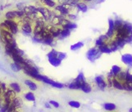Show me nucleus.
Here are the masks:
<instances>
[{"instance_id":"nucleus-1","label":"nucleus","mask_w":132,"mask_h":112,"mask_svg":"<svg viewBox=\"0 0 132 112\" xmlns=\"http://www.w3.org/2000/svg\"><path fill=\"white\" fill-rule=\"evenodd\" d=\"M35 80L37 81H39V82H43L46 84H49L51 86H52L54 88H63L64 87V84H61V83H58V82H55V81L51 79L50 78L47 77V76L45 75H43V74H36L34 76V78Z\"/></svg>"},{"instance_id":"nucleus-2","label":"nucleus","mask_w":132,"mask_h":112,"mask_svg":"<svg viewBox=\"0 0 132 112\" xmlns=\"http://www.w3.org/2000/svg\"><path fill=\"white\" fill-rule=\"evenodd\" d=\"M4 22L7 25V29L12 34H16L19 32V29H20L19 21H13V20H6L5 19Z\"/></svg>"},{"instance_id":"nucleus-3","label":"nucleus","mask_w":132,"mask_h":112,"mask_svg":"<svg viewBox=\"0 0 132 112\" xmlns=\"http://www.w3.org/2000/svg\"><path fill=\"white\" fill-rule=\"evenodd\" d=\"M101 53L100 52V50L98 48H91L90 49H89L87 53V58L91 62H94L95 60H97L98 58H100V57L101 56Z\"/></svg>"},{"instance_id":"nucleus-4","label":"nucleus","mask_w":132,"mask_h":112,"mask_svg":"<svg viewBox=\"0 0 132 112\" xmlns=\"http://www.w3.org/2000/svg\"><path fill=\"white\" fill-rule=\"evenodd\" d=\"M34 23H22L20 25V29L21 30L22 33L29 36V35H31L34 32Z\"/></svg>"},{"instance_id":"nucleus-5","label":"nucleus","mask_w":132,"mask_h":112,"mask_svg":"<svg viewBox=\"0 0 132 112\" xmlns=\"http://www.w3.org/2000/svg\"><path fill=\"white\" fill-rule=\"evenodd\" d=\"M47 59H48V62L49 63L52 65V66L54 67H58L60 66V65H61V62L62 61H60L57 57H55V56H54L52 53L49 52L47 55Z\"/></svg>"},{"instance_id":"nucleus-6","label":"nucleus","mask_w":132,"mask_h":112,"mask_svg":"<svg viewBox=\"0 0 132 112\" xmlns=\"http://www.w3.org/2000/svg\"><path fill=\"white\" fill-rule=\"evenodd\" d=\"M95 82L97 84L98 88L101 90V91H104V89L108 87L107 86V82L104 79V78L102 75H98L95 78Z\"/></svg>"},{"instance_id":"nucleus-7","label":"nucleus","mask_w":132,"mask_h":112,"mask_svg":"<svg viewBox=\"0 0 132 112\" xmlns=\"http://www.w3.org/2000/svg\"><path fill=\"white\" fill-rule=\"evenodd\" d=\"M115 34V27H114V20L113 19H109V29L106 35L109 39H112L114 36Z\"/></svg>"},{"instance_id":"nucleus-8","label":"nucleus","mask_w":132,"mask_h":112,"mask_svg":"<svg viewBox=\"0 0 132 112\" xmlns=\"http://www.w3.org/2000/svg\"><path fill=\"white\" fill-rule=\"evenodd\" d=\"M121 62L123 64L128 65V66H132V55L130 53H126L121 56Z\"/></svg>"},{"instance_id":"nucleus-9","label":"nucleus","mask_w":132,"mask_h":112,"mask_svg":"<svg viewBox=\"0 0 132 112\" xmlns=\"http://www.w3.org/2000/svg\"><path fill=\"white\" fill-rule=\"evenodd\" d=\"M12 59L13 61V62H16V63H18V64H21V65L25 63V62H26V60H25L23 56H21L19 55L16 53H13L12 56Z\"/></svg>"},{"instance_id":"nucleus-10","label":"nucleus","mask_w":132,"mask_h":112,"mask_svg":"<svg viewBox=\"0 0 132 112\" xmlns=\"http://www.w3.org/2000/svg\"><path fill=\"white\" fill-rule=\"evenodd\" d=\"M40 2L44 6H47V8H55L57 6V2L55 0H40Z\"/></svg>"},{"instance_id":"nucleus-11","label":"nucleus","mask_w":132,"mask_h":112,"mask_svg":"<svg viewBox=\"0 0 132 112\" xmlns=\"http://www.w3.org/2000/svg\"><path fill=\"white\" fill-rule=\"evenodd\" d=\"M24 84L26 85L31 91H36L38 89V86H37L36 83H34V81L30 80V79H25Z\"/></svg>"},{"instance_id":"nucleus-12","label":"nucleus","mask_w":132,"mask_h":112,"mask_svg":"<svg viewBox=\"0 0 132 112\" xmlns=\"http://www.w3.org/2000/svg\"><path fill=\"white\" fill-rule=\"evenodd\" d=\"M80 89L85 93H90L91 92V90H92V88H91V86L87 82V81H86V82H84V83H82V84H81Z\"/></svg>"},{"instance_id":"nucleus-13","label":"nucleus","mask_w":132,"mask_h":112,"mask_svg":"<svg viewBox=\"0 0 132 112\" xmlns=\"http://www.w3.org/2000/svg\"><path fill=\"white\" fill-rule=\"evenodd\" d=\"M9 88H11L12 90H13L14 92H16V93H20L21 92V87L18 83L16 82H13L9 84Z\"/></svg>"},{"instance_id":"nucleus-14","label":"nucleus","mask_w":132,"mask_h":112,"mask_svg":"<svg viewBox=\"0 0 132 112\" xmlns=\"http://www.w3.org/2000/svg\"><path fill=\"white\" fill-rule=\"evenodd\" d=\"M81 84L78 81H77L76 79H74L73 81H72L70 84H69L67 85V87L69 88V89H74V90H79L80 88H81Z\"/></svg>"},{"instance_id":"nucleus-15","label":"nucleus","mask_w":132,"mask_h":112,"mask_svg":"<svg viewBox=\"0 0 132 112\" xmlns=\"http://www.w3.org/2000/svg\"><path fill=\"white\" fill-rule=\"evenodd\" d=\"M77 9L78 11L82 12H87V10H88V6L87 4L84 3V2H80L77 4V6H76Z\"/></svg>"},{"instance_id":"nucleus-16","label":"nucleus","mask_w":132,"mask_h":112,"mask_svg":"<svg viewBox=\"0 0 132 112\" xmlns=\"http://www.w3.org/2000/svg\"><path fill=\"white\" fill-rule=\"evenodd\" d=\"M98 48H99L100 52L101 53H107V54H109V53H112V51H111V49H110V48H109V46L108 43H104V45H102L101 47H100Z\"/></svg>"},{"instance_id":"nucleus-17","label":"nucleus","mask_w":132,"mask_h":112,"mask_svg":"<svg viewBox=\"0 0 132 112\" xmlns=\"http://www.w3.org/2000/svg\"><path fill=\"white\" fill-rule=\"evenodd\" d=\"M3 95H5L6 96H7V98H10L12 101L14 98H16V92H14L13 90H12L11 88H8V89L6 91V93H5Z\"/></svg>"},{"instance_id":"nucleus-18","label":"nucleus","mask_w":132,"mask_h":112,"mask_svg":"<svg viewBox=\"0 0 132 112\" xmlns=\"http://www.w3.org/2000/svg\"><path fill=\"white\" fill-rule=\"evenodd\" d=\"M126 71H121L118 75L115 76V79L120 81L121 84L126 81Z\"/></svg>"},{"instance_id":"nucleus-19","label":"nucleus","mask_w":132,"mask_h":112,"mask_svg":"<svg viewBox=\"0 0 132 112\" xmlns=\"http://www.w3.org/2000/svg\"><path fill=\"white\" fill-rule=\"evenodd\" d=\"M54 41H55V39L52 36V34H51V35H49V36L43 39V43L46 44V45H48V46H52L54 43Z\"/></svg>"},{"instance_id":"nucleus-20","label":"nucleus","mask_w":132,"mask_h":112,"mask_svg":"<svg viewBox=\"0 0 132 112\" xmlns=\"http://www.w3.org/2000/svg\"><path fill=\"white\" fill-rule=\"evenodd\" d=\"M11 69L12 70V71H14V72H19V71L23 70L22 65L21 64H18L16 62H12L11 64Z\"/></svg>"},{"instance_id":"nucleus-21","label":"nucleus","mask_w":132,"mask_h":112,"mask_svg":"<svg viewBox=\"0 0 132 112\" xmlns=\"http://www.w3.org/2000/svg\"><path fill=\"white\" fill-rule=\"evenodd\" d=\"M71 34V30L68 29H66V28H63L62 30H61V32H60V39H63L64 38H67L69 37V35Z\"/></svg>"},{"instance_id":"nucleus-22","label":"nucleus","mask_w":132,"mask_h":112,"mask_svg":"<svg viewBox=\"0 0 132 112\" xmlns=\"http://www.w3.org/2000/svg\"><path fill=\"white\" fill-rule=\"evenodd\" d=\"M12 103L15 106H16V109H19V108L22 106L23 101H22V100H21V98H19V96H16V98H14V99L12 100Z\"/></svg>"},{"instance_id":"nucleus-23","label":"nucleus","mask_w":132,"mask_h":112,"mask_svg":"<svg viewBox=\"0 0 132 112\" xmlns=\"http://www.w3.org/2000/svg\"><path fill=\"white\" fill-rule=\"evenodd\" d=\"M124 25V21L121 19H115L114 20V27H115V31L116 30H118L119 29H121V27L123 26Z\"/></svg>"},{"instance_id":"nucleus-24","label":"nucleus","mask_w":132,"mask_h":112,"mask_svg":"<svg viewBox=\"0 0 132 112\" xmlns=\"http://www.w3.org/2000/svg\"><path fill=\"white\" fill-rule=\"evenodd\" d=\"M122 86H123V90L132 92V82L131 81L126 80L125 82L122 83Z\"/></svg>"},{"instance_id":"nucleus-25","label":"nucleus","mask_w":132,"mask_h":112,"mask_svg":"<svg viewBox=\"0 0 132 112\" xmlns=\"http://www.w3.org/2000/svg\"><path fill=\"white\" fill-rule=\"evenodd\" d=\"M113 87L115 88L116 89H118V90H123L122 84H121L120 81H118V79H115V78H114L113 82Z\"/></svg>"},{"instance_id":"nucleus-26","label":"nucleus","mask_w":132,"mask_h":112,"mask_svg":"<svg viewBox=\"0 0 132 112\" xmlns=\"http://www.w3.org/2000/svg\"><path fill=\"white\" fill-rule=\"evenodd\" d=\"M104 108L108 110V111H112V110H116L117 106L115 104L113 103H110V102H107V103H104Z\"/></svg>"},{"instance_id":"nucleus-27","label":"nucleus","mask_w":132,"mask_h":112,"mask_svg":"<svg viewBox=\"0 0 132 112\" xmlns=\"http://www.w3.org/2000/svg\"><path fill=\"white\" fill-rule=\"evenodd\" d=\"M24 99L28 101H35V96L32 92H28L24 94Z\"/></svg>"},{"instance_id":"nucleus-28","label":"nucleus","mask_w":132,"mask_h":112,"mask_svg":"<svg viewBox=\"0 0 132 112\" xmlns=\"http://www.w3.org/2000/svg\"><path fill=\"white\" fill-rule=\"evenodd\" d=\"M83 46H84L83 42H78V43H74L73 45H71L70 49L72 51H78V49L82 48Z\"/></svg>"},{"instance_id":"nucleus-29","label":"nucleus","mask_w":132,"mask_h":112,"mask_svg":"<svg viewBox=\"0 0 132 112\" xmlns=\"http://www.w3.org/2000/svg\"><path fill=\"white\" fill-rule=\"evenodd\" d=\"M121 67H119L118 65H113V67H112V69H111L110 73H112L114 76H116V75H118L121 72Z\"/></svg>"},{"instance_id":"nucleus-30","label":"nucleus","mask_w":132,"mask_h":112,"mask_svg":"<svg viewBox=\"0 0 132 112\" xmlns=\"http://www.w3.org/2000/svg\"><path fill=\"white\" fill-rule=\"evenodd\" d=\"M75 79L77 80V81H78L80 84H82V83L86 82V78H85L84 74L82 72H80L78 74V75L77 76V78H76Z\"/></svg>"},{"instance_id":"nucleus-31","label":"nucleus","mask_w":132,"mask_h":112,"mask_svg":"<svg viewBox=\"0 0 132 112\" xmlns=\"http://www.w3.org/2000/svg\"><path fill=\"white\" fill-rule=\"evenodd\" d=\"M69 105L73 108H79L81 106L80 102H78L77 101H69Z\"/></svg>"},{"instance_id":"nucleus-32","label":"nucleus","mask_w":132,"mask_h":112,"mask_svg":"<svg viewBox=\"0 0 132 112\" xmlns=\"http://www.w3.org/2000/svg\"><path fill=\"white\" fill-rule=\"evenodd\" d=\"M64 28H66V29H69V30H71L72 31L73 29H76L77 28V24L76 23H74V22H72V21H70L66 26L64 27Z\"/></svg>"},{"instance_id":"nucleus-33","label":"nucleus","mask_w":132,"mask_h":112,"mask_svg":"<svg viewBox=\"0 0 132 112\" xmlns=\"http://www.w3.org/2000/svg\"><path fill=\"white\" fill-rule=\"evenodd\" d=\"M66 17H67V19L69 20V21L73 22V21H75V20L77 19V15H76V14H73V13H70V14H69Z\"/></svg>"},{"instance_id":"nucleus-34","label":"nucleus","mask_w":132,"mask_h":112,"mask_svg":"<svg viewBox=\"0 0 132 112\" xmlns=\"http://www.w3.org/2000/svg\"><path fill=\"white\" fill-rule=\"evenodd\" d=\"M57 57L60 60V61H63L64 60L66 57H67V54H66L65 53H62V52H59L58 53V56Z\"/></svg>"},{"instance_id":"nucleus-35","label":"nucleus","mask_w":132,"mask_h":112,"mask_svg":"<svg viewBox=\"0 0 132 112\" xmlns=\"http://www.w3.org/2000/svg\"><path fill=\"white\" fill-rule=\"evenodd\" d=\"M49 103L52 105V106H54L55 108H59L60 107V104L57 102V101H50Z\"/></svg>"},{"instance_id":"nucleus-36","label":"nucleus","mask_w":132,"mask_h":112,"mask_svg":"<svg viewBox=\"0 0 132 112\" xmlns=\"http://www.w3.org/2000/svg\"><path fill=\"white\" fill-rule=\"evenodd\" d=\"M126 80L131 81V82H132V74H130L129 72V70L126 71Z\"/></svg>"},{"instance_id":"nucleus-37","label":"nucleus","mask_w":132,"mask_h":112,"mask_svg":"<svg viewBox=\"0 0 132 112\" xmlns=\"http://www.w3.org/2000/svg\"><path fill=\"white\" fill-rule=\"evenodd\" d=\"M10 105H11V104H10ZM10 105L7 104V105H5L4 106H3L2 108H0V112H7V109H8Z\"/></svg>"},{"instance_id":"nucleus-38","label":"nucleus","mask_w":132,"mask_h":112,"mask_svg":"<svg viewBox=\"0 0 132 112\" xmlns=\"http://www.w3.org/2000/svg\"><path fill=\"white\" fill-rule=\"evenodd\" d=\"M45 107L50 109V108H51V104H50L49 102H46V103H45Z\"/></svg>"},{"instance_id":"nucleus-39","label":"nucleus","mask_w":132,"mask_h":112,"mask_svg":"<svg viewBox=\"0 0 132 112\" xmlns=\"http://www.w3.org/2000/svg\"><path fill=\"white\" fill-rule=\"evenodd\" d=\"M84 3H91L92 1H95V0H82Z\"/></svg>"},{"instance_id":"nucleus-40","label":"nucleus","mask_w":132,"mask_h":112,"mask_svg":"<svg viewBox=\"0 0 132 112\" xmlns=\"http://www.w3.org/2000/svg\"><path fill=\"white\" fill-rule=\"evenodd\" d=\"M1 37H2V34H1V30H0V39H1Z\"/></svg>"},{"instance_id":"nucleus-41","label":"nucleus","mask_w":132,"mask_h":112,"mask_svg":"<svg viewBox=\"0 0 132 112\" xmlns=\"http://www.w3.org/2000/svg\"><path fill=\"white\" fill-rule=\"evenodd\" d=\"M129 112H132V108H130V109L129 110Z\"/></svg>"},{"instance_id":"nucleus-42","label":"nucleus","mask_w":132,"mask_h":112,"mask_svg":"<svg viewBox=\"0 0 132 112\" xmlns=\"http://www.w3.org/2000/svg\"><path fill=\"white\" fill-rule=\"evenodd\" d=\"M14 112H18V110H15Z\"/></svg>"},{"instance_id":"nucleus-43","label":"nucleus","mask_w":132,"mask_h":112,"mask_svg":"<svg viewBox=\"0 0 132 112\" xmlns=\"http://www.w3.org/2000/svg\"><path fill=\"white\" fill-rule=\"evenodd\" d=\"M0 49H1V48H0Z\"/></svg>"},{"instance_id":"nucleus-44","label":"nucleus","mask_w":132,"mask_h":112,"mask_svg":"<svg viewBox=\"0 0 132 112\" xmlns=\"http://www.w3.org/2000/svg\"><path fill=\"white\" fill-rule=\"evenodd\" d=\"M18 112H19V111H18Z\"/></svg>"}]
</instances>
